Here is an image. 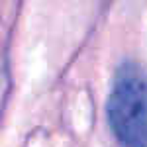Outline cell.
<instances>
[{
  "label": "cell",
  "instance_id": "1",
  "mask_svg": "<svg viewBox=\"0 0 147 147\" xmlns=\"http://www.w3.org/2000/svg\"><path fill=\"white\" fill-rule=\"evenodd\" d=\"M110 131L120 147H147V69L136 61L120 63L106 100Z\"/></svg>",
  "mask_w": 147,
  "mask_h": 147
}]
</instances>
